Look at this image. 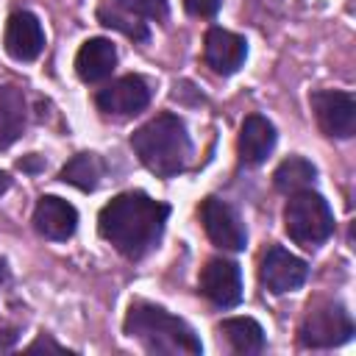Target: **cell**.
Here are the masks:
<instances>
[{"label":"cell","instance_id":"6","mask_svg":"<svg viewBox=\"0 0 356 356\" xmlns=\"http://www.w3.org/2000/svg\"><path fill=\"white\" fill-rule=\"evenodd\" d=\"M314 120L325 136L337 139H350L356 134V100L348 92H334L323 89L309 97Z\"/></svg>","mask_w":356,"mask_h":356},{"label":"cell","instance_id":"23","mask_svg":"<svg viewBox=\"0 0 356 356\" xmlns=\"http://www.w3.org/2000/svg\"><path fill=\"white\" fill-rule=\"evenodd\" d=\"M25 350H28V353H39V350H56V353H64L67 348H64V345H58V342H53L47 334H42V337H36Z\"/></svg>","mask_w":356,"mask_h":356},{"label":"cell","instance_id":"14","mask_svg":"<svg viewBox=\"0 0 356 356\" xmlns=\"http://www.w3.org/2000/svg\"><path fill=\"white\" fill-rule=\"evenodd\" d=\"M275 125L261 117V114H248L242 120V128H239V136H236V153H239V161L245 167H259L261 161H267V156L273 153L275 147Z\"/></svg>","mask_w":356,"mask_h":356},{"label":"cell","instance_id":"8","mask_svg":"<svg viewBox=\"0 0 356 356\" xmlns=\"http://www.w3.org/2000/svg\"><path fill=\"white\" fill-rule=\"evenodd\" d=\"M200 222L209 234V239L222 248V250H245L248 245V231L239 214L220 197H206L200 203Z\"/></svg>","mask_w":356,"mask_h":356},{"label":"cell","instance_id":"20","mask_svg":"<svg viewBox=\"0 0 356 356\" xmlns=\"http://www.w3.org/2000/svg\"><path fill=\"white\" fill-rule=\"evenodd\" d=\"M97 19H100V25H106V28H114V31H120V33H125L128 39H134V42H147L150 39V31H147V22H142V17H136V14H131V11H125V8H108V6H100L97 8Z\"/></svg>","mask_w":356,"mask_h":356},{"label":"cell","instance_id":"15","mask_svg":"<svg viewBox=\"0 0 356 356\" xmlns=\"http://www.w3.org/2000/svg\"><path fill=\"white\" fill-rule=\"evenodd\" d=\"M117 67V47L106 36H92L75 53V72L83 83L106 81Z\"/></svg>","mask_w":356,"mask_h":356},{"label":"cell","instance_id":"4","mask_svg":"<svg viewBox=\"0 0 356 356\" xmlns=\"http://www.w3.org/2000/svg\"><path fill=\"white\" fill-rule=\"evenodd\" d=\"M284 231L303 248H320L334 234V211L320 192H292L284 206Z\"/></svg>","mask_w":356,"mask_h":356},{"label":"cell","instance_id":"5","mask_svg":"<svg viewBox=\"0 0 356 356\" xmlns=\"http://www.w3.org/2000/svg\"><path fill=\"white\" fill-rule=\"evenodd\" d=\"M353 331V320L342 303H323L309 309L298 328L303 348H337L350 342Z\"/></svg>","mask_w":356,"mask_h":356},{"label":"cell","instance_id":"12","mask_svg":"<svg viewBox=\"0 0 356 356\" xmlns=\"http://www.w3.org/2000/svg\"><path fill=\"white\" fill-rule=\"evenodd\" d=\"M203 58L217 75H234L248 58V42L225 28H209L203 39Z\"/></svg>","mask_w":356,"mask_h":356},{"label":"cell","instance_id":"1","mask_svg":"<svg viewBox=\"0 0 356 356\" xmlns=\"http://www.w3.org/2000/svg\"><path fill=\"white\" fill-rule=\"evenodd\" d=\"M167 217L170 206L164 200H156L136 189L111 197L100 209L97 231L117 253H122L131 261H139L159 245Z\"/></svg>","mask_w":356,"mask_h":356},{"label":"cell","instance_id":"11","mask_svg":"<svg viewBox=\"0 0 356 356\" xmlns=\"http://www.w3.org/2000/svg\"><path fill=\"white\" fill-rule=\"evenodd\" d=\"M3 47L14 61H36L44 50V28L39 17L31 11H14L6 22Z\"/></svg>","mask_w":356,"mask_h":356},{"label":"cell","instance_id":"17","mask_svg":"<svg viewBox=\"0 0 356 356\" xmlns=\"http://www.w3.org/2000/svg\"><path fill=\"white\" fill-rule=\"evenodd\" d=\"M220 334L228 339V345L236 353H261L267 339H264V328L253 320V317H228L220 323Z\"/></svg>","mask_w":356,"mask_h":356},{"label":"cell","instance_id":"10","mask_svg":"<svg viewBox=\"0 0 356 356\" xmlns=\"http://www.w3.org/2000/svg\"><path fill=\"white\" fill-rule=\"evenodd\" d=\"M200 295L220 309H231L242 300V273L231 259H211L197 278Z\"/></svg>","mask_w":356,"mask_h":356},{"label":"cell","instance_id":"21","mask_svg":"<svg viewBox=\"0 0 356 356\" xmlns=\"http://www.w3.org/2000/svg\"><path fill=\"white\" fill-rule=\"evenodd\" d=\"M120 8L142 17V19H164L167 17V0H117Z\"/></svg>","mask_w":356,"mask_h":356},{"label":"cell","instance_id":"24","mask_svg":"<svg viewBox=\"0 0 356 356\" xmlns=\"http://www.w3.org/2000/svg\"><path fill=\"white\" fill-rule=\"evenodd\" d=\"M17 167L25 170V172H39V170H44V161L39 156H25V159L17 161Z\"/></svg>","mask_w":356,"mask_h":356},{"label":"cell","instance_id":"18","mask_svg":"<svg viewBox=\"0 0 356 356\" xmlns=\"http://www.w3.org/2000/svg\"><path fill=\"white\" fill-rule=\"evenodd\" d=\"M314 178H317V167L303 156L284 159L273 172V184L284 195H292V192H300V189H312Z\"/></svg>","mask_w":356,"mask_h":356},{"label":"cell","instance_id":"13","mask_svg":"<svg viewBox=\"0 0 356 356\" xmlns=\"http://www.w3.org/2000/svg\"><path fill=\"white\" fill-rule=\"evenodd\" d=\"M33 228L44 239L67 242L78 228V209L58 195H44L33 209Z\"/></svg>","mask_w":356,"mask_h":356},{"label":"cell","instance_id":"25","mask_svg":"<svg viewBox=\"0 0 356 356\" xmlns=\"http://www.w3.org/2000/svg\"><path fill=\"white\" fill-rule=\"evenodd\" d=\"M14 342H17V331H11V328H3V331H0V350H8Z\"/></svg>","mask_w":356,"mask_h":356},{"label":"cell","instance_id":"3","mask_svg":"<svg viewBox=\"0 0 356 356\" xmlns=\"http://www.w3.org/2000/svg\"><path fill=\"white\" fill-rule=\"evenodd\" d=\"M131 147L136 159L159 178H172L186 170L192 159V142L181 117L164 111L134 131Z\"/></svg>","mask_w":356,"mask_h":356},{"label":"cell","instance_id":"26","mask_svg":"<svg viewBox=\"0 0 356 356\" xmlns=\"http://www.w3.org/2000/svg\"><path fill=\"white\" fill-rule=\"evenodd\" d=\"M8 186H11V175H8L6 170H0V195H3Z\"/></svg>","mask_w":356,"mask_h":356},{"label":"cell","instance_id":"7","mask_svg":"<svg viewBox=\"0 0 356 356\" xmlns=\"http://www.w3.org/2000/svg\"><path fill=\"white\" fill-rule=\"evenodd\" d=\"M95 103L108 117H134L147 108L150 103V86L142 75H122L103 89H97Z\"/></svg>","mask_w":356,"mask_h":356},{"label":"cell","instance_id":"19","mask_svg":"<svg viewBox=\"0 0 356 356\" xmlns=\"http://www.w3.org/2000/svg\"><path fill=\"white\" fill-rule=\"evenodd\" d=\"M64 184L81 189V192H95L100 178H103V161L95 156V153H78L72 156L64 167H61V175H58Z\"/></svg>","mask_w":356,"mask_h":356},{"label":"cell","instance_id":"16","mask_svg":"<svg viewBox=\"0 0 356 356\" xmlns=\"http://www.w3.org/2000/svg\"><path fill=\"white\" fill-rule=\"evenodd\" d=\"M25 128V97L17 86H0V150L14 145Z\"/></svg>","mask_w":356,"mask_h":356},{"label":"cell","instance_id":"9","mask_svg":"<svg viewBox=\"0 0 356 356\" xmlns=\"http://www.w3.org/2000/svg\"><path fill=\"white\" fill-rule=\"evenodd\" d=\"M309 275V267L303 259H298L295 253H289L281 245H273L259 264V281L264 289H270L273 295H284V292H295L303 286Z\"/></svg>","mask_w":356,"mask_h":356},{"label":"cell","instance_id":"27","mask_svg":"<svg viewBox=\"0 0 356 356\" xmlns=\"http://www.w3.org/2000/svg\"><path fill=\"white\" fill-rule=\"evenodd\" d=\"M8 278V267H6V261L0 259V281H6Z\"/></svg>","mask_w":356,"mask_h":356},{"label":"cell","instance_id":"22","mask_svg":"<svg viewBox=\"0 0 356 356\" xmlns=\"http://www.w3.org/2000/svg\"><path fill=\"white\" fill-rule=\"evenodd\" d=\"M222 0H184V11L189 17H200V19H211L217 17Z\"/></svg>","mask_w":356,"mask_h":356},{"label":"cell","instance_id":"2","mask_svg":"<svg viewBox=\"0 0 356 356\" xmlns=\"http://www.w3.org/2000/svg\"><path fill=\"white\" fill-rule=\"evenodd\" d=\"M122 331L131 339H136L147 353H164V356L203 353V345H200L197 334L189 328V323H184L181 317H175L167 309L147 303V300H134L128 306Z\"/></svg>","mask_w":356,"mask_h":356}]
</instances>
